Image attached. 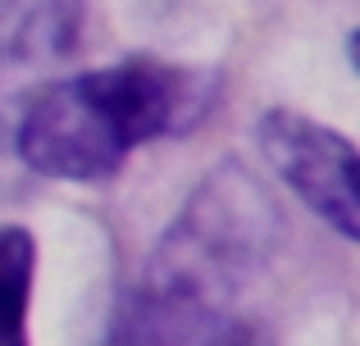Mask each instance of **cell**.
<instances>
[{"mask_svg":"<svg viewBox=\"0 0 360 346\" xmlns=\"http://www.w3.org/2000/svg\"><path fill=\"white\" fill-rule=\"evenodd\" d=\"M283 232L278 201L246 164L224 160L192 187L119 301L110 346H192L224 324Z\"/></svg>","mask_w":360,"mask_h":346,"instance_id":"obj_1","label":"cell"},{"mask_svg":"<svg viewBox=\"0 0 360 346\" xmlns=\"http://www.w3.org/2000/svg\"><path fill=\"white\" fill-rule=\"evenodd\" d=\"M210 100V82L160 60H119L51 82L23 109L14 151L32 173L55 182L110 178L137 146L187 133Z\"/></svg>","mask_w":360,"mask_h":346,"instance_id":"obj_2","label":"cell"},{"mask_svg":"<svg viewBox=\"0 0 360 346\" xmlns=\"http://www.w3.org/2000/svg\"><path fill=\"white\" fill-rule=\"evenodd\" d=\"M260 155L306 210H315L342 241L360 237V196H356V146L342 133L297 114L269 109L255 128Z\"/></svg>","mask_w":360,"mask_h":346,"instance_id":"obj_3","label":"cell"},{"mask_svg":"<svg viewBox=\"0 0 360 346\" xmlns=\"http://www.w3.org/2000/svg\"><path fill=\"white\" fill-rule=\"evenodd\" d=\"M87 0H0V87L55 69L78 46Z\"/></svg>","mask_w":360,"mask_h":346,"instance_id":"obj_4","label":"cell"},{"mask_svg":"<svg viewBox=\"0 0 360 346\" xmlns=\"http://www.w3.org/2000/svg\"><path fill=\"white\" fill-rule=\"evenodd\" d=\"M37 241L27 228H0V346H27Z\"/></svg>","mask_w":360,"mask_h":346,"instance_id":"obj_5","label":"cell"}]
</instances>
